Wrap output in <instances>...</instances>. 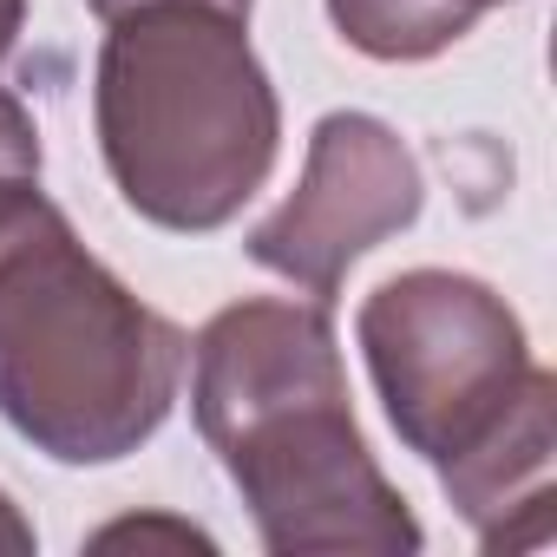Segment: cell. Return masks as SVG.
<instances>
[{
    "instance_id": "3957f363",
    "label": "cell",
    "mask_w": 557,
    "mask_h": 557,
    "mask_svg": "<svg viewBox=\"0 0 557 557\" xmlns=\"http://www.w3.org/2000/svg\"><path fill=\"white\" fill-rule=\"evenodd\" d=\"M190 342L79 243L40 177H0V420L60 466L138 453Z\"/></svg>"
},
{
    "instance_id": "5b68a950",
    "label": "cell",
    "mask_w": 557,
    "mask_h": 557,
    "mask_svg": "<svg viewBox=\"0 0 557 557\" xmlns=\"http://www.w3.org/2000/svg\"><path fill=\"white\" fill-rule=\"evenodd\" d=\"M420 197H426L420 164L394 125H381L374 112H329L309 132V164L296 197L269 210L243 249L249 262H262L269 275H283L309 302L329 309L342 275L374 243H387L420 216Z\"/></svg>"
},
{
    "instance_id": "277c9868",
    "label": "cell",
    "mask_w": 557,
    "mask_h": 557,
    "mask_svg": "<svg viewBox=\"0 0 557 557\" xmlns=\"http://www.w3.org/2000/svg\"><path fill=\"white\" fill-rule=\"evenodd\" d=\"M243 27L210 0H132L106 21L92 125L119 197L158 230L210 236L275 171L283 106Z\"/></svg>"
},
{
    "instance_id": "6da1fadb",
    "label": "cell",
    "mask_w": 557,
    "mask_h": 557,
    "mask_svg": "<svg viewBox=\"0 0 557 557\" xmlns=\"http://www.w3.org/2000/svg\"><path fill=\"white\" fill-rule=\"evenodd\" d=\"M184 361L197 433L275 557L420 550V518L355 426L348 368L322 302H230L203 322Z\"/></svg>"
},
{
    "instance_id": "30bf717a",
    "label": "cell",
    "mask_w": 557,
    "mask_h": 557,
    "mask_svg": "<svg viewBox=\"0 0 557 557\" xmlns=\"http://www.w3.org/2000/svg\"><path fill=\"white\" fill-rule=\"evenodd\" d=\"M21 21H27V0H0V60L14 53V40H21Z\"/></svg>"
},
{
    "instance_id": "7a4b0ae2",
    "label": "cell",
    "mask_w": 557,
    "mask_h": 557,
    "mask_svg": "<svg viewBox=\"0 0 557 557\" xmlns=\"http://www.w3.org/2000/svg\"><path fill=\"white\" fill-rule=\"evenodd\" d=\"M374 394L485 550L524 544L518 511L550 537L557 381L531 361L511 302L459 269H407L355 315Z\"/></svg>"
},
{
    "instance_id": "52a82bcc",
    "label": "cell",
    "mask_w": 557,
    "mask_h": 557,
    "mask_svg": "<svg viewBox=\"0 0 557 557\" xmlns=\"http://www.w3.org/2000/svg\"><path fill=\"white\" fill-rule=\"evenodd\" d=\"M0 177H40V132L8 86H0Z\"/></svg>"
},
{
    "instance_id": "8fae6325",
    "label": "cell",
    "mask_w": 557,
    "mask_h": 557,
    "mask_svg": "<svg viewBox=\"0 0 557 557\" xmlns=\"http://www.w3.org/2000/svg\"><path fill=\"white\" fill-rule=\"evenodd\" d=\"M86 8H92V14H106V21H112V14H119V8H132V0H86ZM210 8H223V14H243V21H249V0H210Z\"/></svg>"
},
{
    "instance_id": "9c48e42d",
    "label": "cell",
    "mask_w": 557,
    "mask_h": 557,
    "mask_svg": "<svg viewBox=\"0 0 557 557\" xmlns=\"http://www.w3.org/2000/svg\"><path fill=\"white\" fill-rule=\"evenodd\" d=\"M0 550H34V524L14 511L8 492H0Z\"/></svg>"
},
{
    "instance_id": "ba28073f",
    "label": "cell",
    "mask_w": 557,
    "mask_h": 557,
    "mask_svg": "<svg viewBox=\"0 0 557 557\" xmlns=\"http://www.w3.org/2000/svg\"><path fill=\"white\" fill-rule=\"evenodd\" d=\"M119 537H171V544H203L210 550V537L190 531V524H112V531H99V544H119Z\"/></svg>"
},
{
    "instance_id": "8992f818",
    "label": "cell",
    "mask_w": 557,
    "mask_h": 557,
    "mask_svg": "<svg viewBox=\"0 0 557 557\" xmlns=\"http://www.w3.org/2000/svg\"><path fill=\"white\" fill-rule=\"evenodd\" d=\"M505 0H329L335 34L368 60H433Z\"/></svg>"
}]
</instances>
